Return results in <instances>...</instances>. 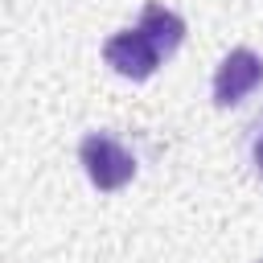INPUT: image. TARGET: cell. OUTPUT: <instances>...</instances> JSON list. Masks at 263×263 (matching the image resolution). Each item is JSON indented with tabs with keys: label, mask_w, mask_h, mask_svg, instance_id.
Wrapping results in <instances>:
<instances>
[{
	"label": "cell",
	"mask_w": 263,
	"mask_h": 263,
	"mask_svg": "<svg viewBox=\"0 0 263 263\" xmlns=\"http://www.w3.org/2000/svg\"><path fill=\"white\" fill-rule=\"evenodd\" d=\"M251 156H255V168H259V173H263V136H259V140H255V144H251Z\"/></svg>",
	"instance_id": "5b68a950"
},
{
	"label": "cell",
	"mask_w": 263,
	"mask_h": 263,
	"mask_svg": "<svg viewBox=\"0 0 263 263\" xmlns=\"http://www.w3.org/2000/svg\"><path fill=\"white\" fill-rule=\"evenodd\" d=\"M78 160H82L90 185L103 189V193L123 189V185L136 177V156H132L115 136H107V132H90V136H82V144H78Z\"/></svg>",
	"instance_id": "6da1fadb"
},
{
	"label": "cell",
	"mask_w": 263,
	"mask_h": 263,
	"mask_svg": "<svg viewBox=\"0 0 263 263\" xmlns=\"http://www.w3.org/2000/svg\"><path fill=\"white\" fill-rule=\"evenodd\" d=\"M140 29L152 37V45H156L160 53H173V49L185 41V21H181L173 8H164V4H144Z\"/></svg>",
	"instance_id": "277c9868"
},
{
	"label": "cell",
	"mask_w": 263,
	"mask_h": 263,
	"mask_svg": "<svg viewBox=\"0 0 263 263\" xmlns=\"http://www.w3.org/2000/svg\"><path fill=\"white\" fill-rule=\"evenodd\" d=\"M259 86H263V58L255 49L238 45V49H230L222 58V66L214 74V103L218 107H234Z\"/></svg>",
	"instance_id": "7a4b0ae2"
},
{
	"label": "cell",
	"mask_w": 263,
	"mask_h": 263,
	"mask_svg": "<svg viewBox=\"0 0 263 263\" xmlns=\"http://www.w3.org/2000/svg\"><path fill=\"white\" fill-rule=\"evenodd\" d=\"M103 58L115 74L123 78H148L156 66H160V49L152 45V37L136 25V29H119L115 37H107L103 45Z\"/></svg>",
	"instance_id": "3957f363"
}]
</instances>
